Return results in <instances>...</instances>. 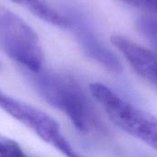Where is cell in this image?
Segmentation results:
<instances>
[{"label":"cell","mask_w":157,"mask_h":157,"mask_svg":"<svg viewBox=\"0 0 157 157\" xmlns=\"http://www.w3.org/2000/svg\"><path fill=\"white\" fill-rule=\"evenodd\" d=\"M0 46L30 73L40 71L43 51L35 30L18 15L0 6Z\"/></svg>","instance_id":"3957f363"},{"label":"cell","mask_w":157,"mask_h":157,"mask_svg":"<svg viewBox=\"0 0 157 157\" xmlns=\"http://www.w3.org/2000/svg\"><path fill=\"white\" fill-rule=\"evenodd\" d=\"M25 156L23 149L14 140L0 134V157Z\"/></svg>","instance_id":"9c48e42d"},{"label":"cell","mask_w":157,"mask_h":157,"mask_svg":"<svg viewBox=\"0 0 157 157\" xmlns=\"http://www.w3.org/2000/svg\"><path fill=\"white\" fill-rule=\"evenodd\" d=\"M23 6L40 19L61 28H68L69 19L51 7L45 0H11Z\"/></svg>","instance_id":"52a82bcc"},{"label":"cell","mask_w":157,"mask_h":157,"mask_svg":"<svg viewBox=\"0 0 157 157\" xmlns=\"http://www.w3.org/2000/svg\"><path fill=\"white\" fill-rule=\"evenodd\" d=\"M137 27L144 36L157 51V19L151 17H142L137 21Z\"/></svg>","instance_id":"ba28073f"},{"label":"cell","mask_w":157,"mask_h":157,"mask_svg":"<svg viewBox=\"0 0 157 157\" xmlns=\"http://www.w3.org/2000/svg\"><path fill=\"white\" fill-rule=\"evenodd\" d=\"M134 6L157 14V0H122Z\"/></svg>","instance_id":"30bf717a"},{"label":"cell","mask_w":157,"mask_h":157,"mask_svg":"<svg viewBox=\"0 0 157 157\" xmlns=\"http://www.w3.org/2000/svg\"><path fill=\"white\" fill-rule=\"evenodd\" d=\"M67 17L69 19L68 28L73 29L77 40L86 54L101 63L108 70L120 73L121 71V64L119 59L99 40L86 19L79 15H71Z\"/></svg>","instance_id":"5b68a950"},{"label":"cell","mask_w":157,"mask_h":157,"mask_svg":"<svg viewBox=\"0 0 157 157\" xmlns=\"http://www.w3.org/2000/svg\"><path fill=\"white\" fill-rule=\"evenodd\" d=\"M90 91L115 125L157 150V118L121 98L101 83L91 84Z\"/></svg>","instance_id":"7a4b0ae2"},{"label":"cell","mask_w":157,"mask_h":157,"mask_svg":"<svg viewBox=\"0 0 157 157\" xmlns=\"http://www.w3.org/2000/svg\"><path fill=\"white\" fill-rule=\"evenodd\" d=\"M0 109L30 129L43 142L67 156L76 154L62 132L59 123L49 114L10 97L0 89Z\"/></svg>","instance_id":"277c9868"},{"label":"cell","mask_w":157,"mask_h":157,"mask_svg":"<svg viewBox=\"0 0 157 157\" xmlns=\"http://www.w3.org/2000/svg\"><path fill=\"white\" fill-rule=\"evenodd\" d=\"M111 42L138 75L157 87V53L122 35H113Z\"/></svg>","instance_id":"8992f818"},{"label":"cell","mask_w":157,"mask_h":157,"mask_svg":"<svg viewBox=\"0 0 157 157\" xmlns=\"http://www.w3.org/2000/svg\"><path fill=\"white\" fill-rule=\"evenodd\" d=\"M38 93L63 112L75 130L84 135H101L106 129L80 85L72 77L50 73H32Z\"/></svg>","instance_id":"6da1fadb"}]
</instances>
